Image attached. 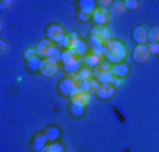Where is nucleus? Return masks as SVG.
<instances>
[{
  "label": "nucleus",
  "instance_id": "nucleus-35",
  "mask_svg": "<svg viewBox=\"0 0 159 152\" xmlns=\"http://www.w3.org/2000/svg\"><path fill=\"white\" fill-rule=\"evenodd\" d=\"M0 50H2V53H7V50H9V46H7V43L4 39H2V43H0Z\"/></svg>",
  "mask_w": 159,
  "mask_h": 152
},
{
  "label": "nucleus",
  "instance_id": "nucleus-13",
  "mask_svg": "<svg viewBox=\"0 0 159 152\" xmlns=\"http://www.w3.org/2000/svg\"><path fill=\"white\" fill-rule=\"evenodd\" d=\"M81 58L80 57H76V58H73L71 62H66L64 64V69H66V73L67 74H78V71L81 69Z\"/></svg>",
  "mask_w": 159,
  "mask_h": 152
},
{
  "label": "nucleus",
  "instance_id": "nucleus-5",
  "mask_svg": "<svg viewBox=\"0 0 159 152\" xmlns=\"http://www.w3.org/2000/svg\"><path fill=\"white\" fill-rule=\"evenodd\" d=\"M71 37H73V43H71V46H69V50L73 51L76 57H85L87 51H89V46H87V43L83 39H78V35L76 34H71Z\"/></svg>",
  "mask_w": 159,
  "mask_h": 152
},
{
  "label": "nucleus",
  "instance_id": "nucleus-31",
  "mask_svg": "<svg viewBox=\"0 0 159 152\" xmlns=\"http://www.w3.org/2000/svg\"><path fill=\"white\" fill-rule=\"evenodd\" d=\"M122 83H124V80H122V78H113L111 87H113V89H120V87H122Z\"/></svg>",
  "mask_w": 159,
  "mask_h": 152
},
{
  "label": "nucleus",
  "instance_id": "nucleus-25",
  "mask_svg": "<svg viewBox=\"0 0 159 152\" xmlns=\"http://www.w3.org/2000/svg\"><path fill=\"white\" fill-rule=\"evenodd\" d=\"M71 43H73V37H71V35H64L62 39H60V41L57 43V46L60 48V50H69Z\"/></svg>",
  "mask_w": 159,
  "mask_h": 152
},
{
  "label": "nucleus",
  "instance_id": "nucleus-17",
  "mask_svg": "<svg viewBox=\"0 0 159 152\" xmlns=\"http://www.w3.org/2000/svg\"><path fill=\"white\" fill-rule=\"evenodd\" d=\"M46 141H48V138L44 136V133H39V135H35V138H34V150L43 152V149L48 145Z\"/></svg>",
  "mask_w": 159,
  "mask_h": 152
},
{
  "label": "nucleus",
  "instance_id": "nucleus-3",
  "mask_svg": "<svg viewBox=\"0 0 159 152\" xmlns=\"http://www.w3.org/2000/svg\"><path fill=\"white\" fill-rule=\"evenodd\" d=\"M58 62L55 58H43V64H41L39 73L44 76V78H53L55 74L58 73Z\"/></svg>",
  "mask_w": 159,
  "mask_h": 152
},
{
  "label": "nucleus",
  "instance_id": "nucleus-28",
  "mask_svg": "<svg viewBox=\"0 0 159 152\" xmlns=\"http://www.w3.org/2000/svg\"><path fill=\"white\" fill-rule=\"evenodd\" d=\"M73 58H76V55H74L71 50H64L62 51V64H66V62H71Z\"/></svg>",
  "mask_w": 159,
  "mask_h": 152
},
{
  "label": "nucleus",
  "instance_id": "nucleus-20",
  "mask_svg": "<svg viewBox=\"0 0 159 152\" xmlns=\"http://www.w3.org/2000/svg\"><path fill=\"white\" fill-rule=\"evenodd\" d=\"M92 80H80V81H76V87H78V90H81V92H85V94H92Z\"/></svg>",
  "mask_w": 159,
  "mask_h": 152
},
{
  "label": "nucleus",
  "instance_id": "nucleus-33",
  "mask_svg": "<svg viewBox=\"0 0 159 152\" xmlns=\"http://www.w3.org/2000/svg\"><path fill=\"white\" fill-rule=\"evenodd\" d=\"M90 83H92V94H96L97 90H99V87H101V85H99V81H97V80H92Z\"/></svg>",
  "mask_w": 159,
  "mask_h": 152
},
{
  "label": "nucleus",
  "instance_id": "nucleus-18",
  "mask_svg": "<svg viewBox=\"0 0 159 152\" xmlns=\"http://www.w3.org/2000/svg\"><path fill=\"white\" fill-rule=\"evenodd\" d=\"M113 73L111 71H106V73H101L97 78H94V80H97L99 81V85H111V81H113Z\"/></svg>",
  "mask_w": 159,
  "mask_h": 152
},
{
  "label": "nucleus",
  "instance_id": "nucleus-26",
  "mask_svg": "<svg viewBox=\"0 0 159 152\" xmlns=\"http://www.w3.org/2000/svg\"><path fill=\"white\" fill-rule=\"evenodd\" d=\"M106 71H111V66H110L108 62H102L101 66H97V67L94 69V78H97L101 73H106Z\"/></svg>",
  "mask_w": 159,
  "mask_h": 152
},
{
  "label": "nucleus",
  "instance_id": "nucleus-21",
  "mask_svg": "<svg viewBox=\"0 0 159 152\" xmlns=\"http://www.w3.org/2000/svg\"><path fill=\"white\" fill-rule=\"evenodd\" d=\"M41 64H43V58H39V57H35V58H32V60H27V69L29 71H39L41 69Z\"/></svg>",
  "mask_w": 159,
  "mask_h": 152
},
{
  "label": "nucleus",
  "instance_id": "nucleus-23",
  "mask_svg": "<svg viewBox=\"0 0 159 152\" xmlns=\"http://www.w3.org/2000/svg\"><path fill=\"white\" fill-rule=\"evenodd\" d=\"M43 152H64V145L58 143V141H53V143H48L43 149Z\"/></svg>",
  "mask_w": 159,
  "mask_h": 152
},
{
  "label": "nucleus",
  "instance_id": "nucleus-11",
  "mask_svg": "<svg viewBox=\"0 0 159 152\" xmlns=\"http://www.w3.org/2000/svg\"><path fill=\"white\" fill-rule=\"evenodd\" d=\"M78 7H80V12H85V14L92 16L94 11L97 9V2H94V0H80Z\"/></svg>",
  "mask_w": 159,
  "mask_h": 152
},
{
  "label": "nucleus",
  "instance_id": "nucleus-6",
  "mask_svg": "<svg viewBox=\"0 0 159 152\" xmlns=\"http://www.w3.org/2000/svg\"><path fill=\"white\" fill-rule=\"evenodd\" d=\"M64 28H62V25H58V23H51L50 27L46 28V37L51 41V43H55L57 44L58 41L64 37Z\"/></svg>",
  "mask_w": 159,
  "mask_h": 152
},
{
  "label": "nucleus",
  "instance_id": "nucleus-24",
  "mask_svg": "<svg viewBox=\"0 0 159 152\" xmlns=\"http://www.w3.org/2000/svg\"><path fill=\"white\" fill-rule=\"evenodd\" d=\"M148 43L159 44V27H152L148 30Z\"/></svg>",
  "mask_w": 159,
  "mask_h": 152
},
{
  "label": "nucleus",
  "instance_id": "nucleus-27",
  "mask_svg": "<svg viewBox=\"0 0 159 152\" xmlns=\"http://www.w3.org/2000/svg\"><path fill=\"white\" fill-rule=\"evenodd\" d=\"M124 6H125V11H138L140 2H138V0H125Z\"/></svg>",
  "mask_w": 159,
  "mask_h": 152
},
{
  "label": "nucleus",
  "instance_id": "nucleus-34",
  "mask_svg": "<svg viewBox=\"0 0 159 152\" xmlns=\"http://www.w3.org/2000/svg\"><path fill=\"white\" fill-rule=\"evenodd\" d=\"M78 18L81 20V21H87V20H92L90 14H85V12H78Z\"/></svg>",
  "mask_w": 159,
  "mask_h": 152
},
{
  "label": "nucleus",
  "instance_id": "nucleus-9",
  "mask_svg": "<svg viewBox=\"0 0 159 152\" xmlns=\"http://www.w3.org/2000/svg\"><path fill=\"white\" fill-rule=\"evenodd\" d=\"M133 39L136 41V44H147L148 43V30L145 27H136L133 30Z\"/></svg>",
  "mask_w": 159,
  "mask_h": 152
},
{
  "label": "nucleus",
  "instance_id": "nucleus-30",
  "mask_svg": "<svg viewBox=\"0 0 159 152\" xmlns=\"http://www.w3.org/2000/svg\"><path fill=\"white\" fill-rule=\"evenodd\" d=\"M148 50H150V55H159V44L156 43H148Z\"/></svg>",
  "mask_w": 159,
  "mask_h": 152
},
{
  "label": "nucleus",
  "instance_id": "nucleus-22",
  "mask_svg": "<svg viewBox=\"0 0 159 152\" xmlns=\"http://www.w3.org/2000/svg\"><path fill=\"white\" fill-rule=\"evenodd\" d=\"M110 12H117V14H122V12L125 11V6L122 0H115V2H111V7L108 9Z\"/></svg>",
  "mask_w": 159,
  "mask_h": 152
},
{
  "label": "nucleus",
  "instance_id": "nucleus-12",
  "mask_svg": "<svg viewBox=\"0 0 159 152\" xmlns=\"http://www.w3.org/2000/svg\"><path fill=\"white\" fill-rule=\"evenodd\" d=\"M83 62H85L87 67H90L92 71H94L97 66H101V64H102V57L96 55V53H87L85 58H83Z\"/></svg>",
  "mask_w": 159,
  "mask_h": 152
},
{
  "label": "nucleus",
  "instance_id": "nucleus-4",
  "mask_svg": "<svg viewBox=\"0 0 159 152\" xmlns=\"http://www.w3.org/2000/svg\"><path fill=\"white\" fill-rule=\"evenodd\" d=\"M131 55H133V60L136 64H145L150 58V50H148L147 44H136V48L131 51Z\"/></svg>",
  "mask_w": 159,
  "mask_h": 152
},
{
  "label": "nucleus",
  "instance_id": "nucleus-10",
  "mask_svg": "<svg viewBox=\"0 0 159 152\" xmlns=\"http://www.w3.org/2000/svg\"><path fill=\"white\" fill-rule=\"evenodd\" d=\"M96 96L99 97L101 101H108V99H111V97L115 96V89L111 85H101L99 90L96 92Z\"/></svg>",
  "mask_w": 159,
  "mask_h": 152
},
{
  "label": "nucleus",
  "instance_id": "nucleus-14",
  "mask_svg": "<svg viewBox=\"0 0 159 152\" xmlns=\"http://www.w3.org/2000/svg\"><path fill=\"white\" fill-rule=\"evenodd\" d=\"M111 73H113L115 78H124V76L129 74V67H127L124 62L122 64H113V66H111Z\"/></svg>",
  "mask_w": 159,
  "mask_h": 152
},
{
  "label": "nucleus",
  "instance_id": "nucleus-1",
  "mask_svg": "<svg viewBox=\"0 0 159 152\" xmlns=\"http://www.w3.org/2000/svg\"><path fill=\"white\" fill-rule=\"evenodd\" d=\"M106 51H104V58L111 64H122L124 62V58L127 57V50H125V46L122 41L119 39H111L108 41L106 44H104Z\"/></svg>",
  "mask_w": 159,
  "mask_h": 152
},
{
  "label": "nucleus",
  "instance_id": "nucleus-19",
  "mask_svg": "<svg viewBox=\"0 0 159 152\" xmlns=\"http://www.w3.org/2000/svg\"><path fill=\"white\" fill-rule=\"evenodd\" d=\"M71 101H80L87 104V103L90 101V94H85V92H81V90H76L73 96H71Z\"/></svg>",
  "mask_w": 159,
  "mask_h": 152
},
{
  "label": "nucleus",
  "instance_id": "nucleus-32",
  "mask_svg": "<svg viewBox=\"0 0 159 152\" xmlns=\"http://www.w3.org/2000/svg\"><path fill=\"white\" fill-rule=\"evenodd\" d=\"M97 6H99V9H108V7H111V2L110 0H101Z\"/></svg>",
  "mask_w": 159,
  "mask_h": 152
},
{
  "label": "nucleus",
  "instance_id": "nucleus-29",
  "mask_svg": "<svg viewBox=\"0 0 159 152\" xmlns=\"http://www.w3.org/2000/svg\"><path fill=\"white\" fill-rule=\"evenodd\" d=\"M23 57H25V60H32L37 57V51H35V48H27L23 51Z\"/></svg>",
  "mask_w": 159,
  "mask_h": 152
},
{
  "label": "nucleus",
  "instance_id": "nucleus-36",
  "mask_svg": "<svg viewBox=\"0 0 159 152\" xmlns=\"http://www.w3.org/2000/svg\"><path fill=\"white\" fill-rule=\"evenodd\" d=\"M0 6H2V9H9V7L12 6V4H11V2H2Z\"/></svg>",
  "mask_w": 159,
  "mask_h": 152
},
{
  "label": "nucleus",
  "instance_id": "nucleus-16",
  "mask_svg": "<svg viewBox=\"0 0 159 152\" xmlns=\"http://www.w3.org/2000/svg\"><path fill=\"white\" fill-rule=\"evenodd\" d=\"M44 136L48 138V141H57V138H60V129L58 127H55V126H48L44 129Z\"/></svg>",
  "mask_w": 159,
  "mask_h": 152
},
{
  "label": "nucleus",
  "instance_id": "nucleus-15",
  "mask_svg": "<svg viewBox=\"0 0 159 152\" xmlns=\"http://www.w3.org/2000/svg\"><path fill=\"white\" fill-rule=\"evenodd\" d=\"M85 106H87V104H83V103H80V101H71L69 112H71L73 117H81V115L85 113Z\"/></svg>",
  "mask_w": 159,
  "mask_h": 152
},
{
  "label": "nucleus",
  "instance_id": "nucleus-7",
  "mask_svg": "<svg viewBox=\"0 0 159 152\" xmlns=\"http://www.w3.org/2000/svg\"><path fill=\"white\" fill-rule=\"evenodd\" d=\"M58 90H60V92H62L64 96H73L74 92H76V90H78V87H76V81H74L73 78H64L62 81H60V85H58Z\"/></svg>",
  "mask_w": 159,
  "mask_h": 152
},
{
  "label": "nucleus",
  "instance_id": "nucleus-8",
  "mask_svg": "<svg viewBox=\"0 0 159 152\" xmlns=\"http://www.w3.org/2000/svg\"><path fill=\"white\" fill-rule=\"evenodd\" d=\"M110 18H111V12L108 9H96L92 14V21L96 25H106L110 21Z\"/></svg>",
  "mask_w": 159,
  "mask_h": 152
},
{
  "label": "nucleus",
  "instance_id": "nucleus-37",
  "mask_svg": "<svg viewBox=\"0 0 159 152\" xmlns=\"http://www.w3.org/2000/svg\"><path fill=\"white\" fill-rule=\"evenodd\" d=\"M157 57H159V55H157Z\"/></svg>",
  "mask_w": 159,
  "mask_h": 152
},
{
  "label": "nucleus",
  "instance_id": "nucleus-2",
  "mask_svg": "<svg viewBox=\"0 0 159 152\" xmlns=\"http://www.w3.org/2000/svg\"><path fill=\"white\" fill-rule=\"evenodd\" d=\"M90 37L94 39H99L101 43H108V41L113 39V34H111V28L108 25H96V27L90 30Z\"/></svg>",
  "mask_w": 159,
  "mask_h": 152
}]
</instances>
